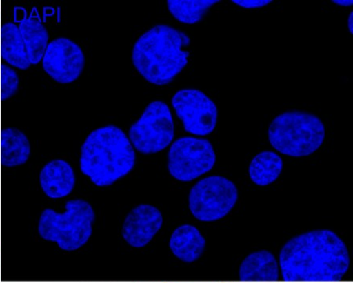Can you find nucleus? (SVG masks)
<instances>
[{
  "mask_svg": "<svg viewBox=\"0 0 353 283\" xmlns=\"http://www.w3.org/2000/svg\"><path fill=\"white\" fill-rule=\"evenodd\" d=\"M279 264L285 282H339L350 265L347 247L333 231L295 236L283 246Z\"/></svg>",
  "mask_w": 353,
  "mask_h": 283,
  "instance_id": "obj_1",
  "label": "nucleus"
},
{
  "mask_svg": "<svg viewBox=\"0 0 353 283\" xmlns=\"http://www.w3.org/2000/svg\"><path fill=\"white\" fill-rule=\"evenodd\" d=\"M190 44L185 33L167 25H158L140 36L132 50V63L149 83H171L188 64Z\"/></svg>",
  "mask_w": 353,
  "mask_h": 283,
  "instance_id": "obj_2",
  "label": "nucleus"
},
{
  "mask_svg": "<svg viewBox=\"0 0 353 283\" xmlns=\"http://www.w3.org/2000/svg\"><path fill=\"white\" fill-rule=\"evenodd\" d=\"M136 164V153L121 128L108 125L92 132L83 143L80 167L97 187H108L125 177Z\"/></svg>",
  "mask_w": 353,
  "mask_h": 283,
  "instance_id": "obj_3",
  "label": "nucleus"
},
{
  "mask_svg": "<svg viewBox=\"0 0 353 283\" xmlns=\"http://www.w3.org/2000/svg\"><path fill=\"white\" fill-rule=\"evenodd\" d=\"M325 128L319 118L310 112L290 111L274 118L268 138L277 151L290 157L309 156L325 140Z\"/></svg>",
  "mask_w": 353,
  "mask_h": 283,
  "instance_id": "obj_4",
  "label": "nucleus"
},
{
  "mask_svg": "<svg viewBox=\"0 0 353 283\" xmlns=\"http://www.w3.org/2000/svg\"><path fill=\"white\" fill-rule=\"evenodd\" d=\"M63 213L46 209L41 213L39 233L45 240L55 242L59 248L74 251L86 244L92 234L95 213L84 200H72L65 205Z\"/></svg>",
  "mask_w": 353,
  "mask_h": 283,
  "instance_id": "obj_5",
  "label": "nucleus"
},
{
  "mask_svg": "<svg viewBox=\"0 0 353 283\" xmlns=\"http://www.w3.org/2000/svg\"><path fill=\"white\" fill-rule=\"evenodd\" d=\"M238 200L236 185L222 176L201 180L191 189L189 208L194 217L203 222H214L226 217Z\"/></svg>",
  "mask_w": 353,
  "mask_h": 283,
  "instance_id": "obj_6",
  "label": "nucleus"
},
{
  "mask_svg": "<svg viewBox=\"0 0 353 283\" xmlns=\"http://www.w3.org/2000/svg\"><path fill=\"white\" fill-rule=\"evenodd\" d=\"M128 136L133 147L143 154L165 150L174 137L173 116L168 105L160 101L150 103L130 127Z\"/></svg>",
  "mask_w": 353,
  "mask_h": 283,
  "instance_id": "obj_7",
  "label": "nucleus"
},
{
  "mask_svg": "<svg viewBox=\"0 0 353 283\" xmlns=\"http://www.w3.org/2000/svg\"><path fill=\"white\" fill-rule=\"evenodd\" d=\"M216 153L205 138L181 137L173 143L168 153V171L178 181H194L215 166Z\"/></svg>",
  "mask_w": 353,
  "mask_h": 283,
  "instance_id": "obj_8",
  "label": "nucleus"
},
{
  "mask_svg": "<svg viewBox=\"0 0 353 283\" xmlns=\"http://www.w3.org/2000/svg\"><path fill=\"white\" fill-rule=\"evenodd\" d=\"M171 103L186 132L205 136L214 131L218 118L217 107L203 92L194 89L179 90Z\"/></svg>",
  "mask_w": 353,
  "mask_h": 283,
  "instance_id": "obj_9",
  "label": "nucleus"
},
{
  "mask_svg": "<svg viewBox=\"0 0 353 283\" xmlns=\"http://www.w3.org/2000/svg\"><path fill=\"white\" fill-rule=\"evenodd\" d=\"M41 61L46 73L63 85L79 79L85 65V56L80 46L67 38L52 41Z\"/></svg>",
  "mask_w": 353,
  "mask_h": 283,
  "instance_id": "obj_10",
  "label": "nucleus"
},
{
  "mask_svg": "<svg viewBox=\"0 0 353 283\" xmlns=\"http://www.w3.org/2000/svg\"><path fill=\"white\" fill-rule=\"evenodd\" d=\"M163 224V215L157 207L140 205L127 216L123 224L122 235L129 245L143 248L152 241Z\"/></svg>",
  "mask_w": 353,
  "mask_h": 283,
  "instance_id": "obj_11",
  "label": "nucleus"
},
{
  "mask_svg": "<svg viewBox=\"0 0 353 283\" xmlns=\"http://www.w3.org/2000/svg\"><path fill=\"white\" fill-rule=\"evenodd\" d=\"M40 185L46 196L58 199L65 198L74 190L76 177L69 163L55 159L41 169Z\"/></svg>",
  "mask_w": 353,
  "mask_h": 283,
  "instance_id": "obj_12",
  "label": "nucleus"
},
{
  "mask_svg": "<svg viewBox=\"0 0 353 283\" xmlns=\"http://www.w3.org/2000/svg\"><path fill=\"white\" fill-rule=\"evenodd\" d=\"M279 280L278 262L270 251L253 252L242 262L241 283H276Z\"/></svg>",
  "mask_w": 353,
  "mask_h": 283,
  "instance_id": "obj_13",
  "label": "nucleus"
},
{
  "mask_svg": "<svg viewBox=\"0 0 353 283\" xmlns=\"http://www.w3.org/2000/svg\"><path fill=\"white\" fill-rule=\"evenodd\" d=\"M206 241L194 226L184 224L174 231L170 240L173 254L185 262H194L204 253Z\"/></svg>",
  "mask_w": 353,
  "mask_h": 283,
  "instance_id": "obj_14",
  "label": "nucleus"
},
{
  "mask_svg": "<svg viewBox=\"0 0 353 283\" xmlns=\"http://www.w3.org/2000/svg\"><path fill=\"white\" fill-rule=\"evenodd\" d=\"M30 144L27 136L17 128H4L1 132V164L5 167L21 166L28 161Z\"/></svg>",
  "mask_w": 353,
  "mask_h": 283,
  "instance_id": "obj_15",
  "label": "nucleus"
},
{
  "mask_svg": "<svg viewBox=\"0 0 353 283\" xmlns=\"http://www.w3.org/2000/svg\"><path fill=\"white\" fill-rule=\"evenodd\" d=\"M19 32L23 41L30 63L37 65L43 59L48 48L49 34L45 25L34 18L24 19L19 24Z\"/></svg>",
  "mask_w": 353,
  "mask_h": 283,
  "instance_id": "obj_16",
  "label": "nucleus"
},
{
  "mask_svg": "<svg viewBox=\"0 0 353 283\" xmlns=\"http://www.w3.org/2000/svg\"><path fill=\"white\" fill-rule=\"evenodd\" d=\"M1 56L9 65L27 70L31 64L18 25L6 23L1 28Z\"/></svg>",
  "mask_w": 353,
  "mask_h": 283,
  "instance_id": "obj_17",
  "label": "nucleus"
},
{
  "mask_svg": "<svg viewBox=\"0 0 353 283\" xmlns=\"http://www.w3.org/2000/svg\"><path fill=\"white\" fill-rule=\"evenodd\" d=\"M283 168V159L279 154L263 151L252 159L248 169L249 176L256 185L266 187L276 181Z\"/></svg>",
  "mask_w": 353,
  "mask_h": 283,
  "instance_id": "obj_18",
  "label": "nucleus"
},
{
  "mask_svg": "<svg viewBox=\"0 0 353 283\" xmlns=\"http://www.w3.org/2000/svg\"><path fill=\"white\" fill-rule=\"evenodd\" d=\"M219 0H168V8L179 22L193 25L201 21Z\"/></svg>",
  "mask_w": 353,
  "mask_h": 283,
  "instance_id": "obj_19",
  "label": "nucleus"
},
{
  "mask_svg": "<svg viewBox=\"0 0 353 283\" xmlns=\"http://www.w3.org/2000/svg\"><path fill=\"white\" fill-rule=\"evenodd\" d=\"M19 77L12 68L3 64L1 66V98L2 101L12 98L18 92Z\"/></svg>",
  "mask_w": 353,
  "mask_h": 283,
  "instance_id": "obj_20",
  "label": "nucleus"
},
{
  "mask_svg": "<svg viewBox=\"0 0 353 283\" xmlns=\"http://www.w3.org/2000/svg\"><path fill=\"white\" fill-rule=\"evenodd\" d=\"M232 3L246 9L261 8L272 3V0H233Z\"/></svg>",
  "mask_w": 353,
  "mask_h": 283,
  "instance_id": "obj_21",
  "label": "nucleus"
},
{
  "mask_svg": "<svg viewBox=\"0 0 353 283\" xmlns=\"http://www.w3.org/2000/svg\"><path fill=\"white\" fill-rule=\"evenodd\" d=\"M333 3L341 7L352 6V0H334Z\"/></svg>",
  "mask_w": 353,
  "mask_h": 283,
  "instance_id": "obj_22",
  "label": "nucleus"
},
{
  "mask_svg": "<svg viewBox=\"0 0 353 283\" xmlns=\"http://www.w3.org/2000/svg\"><path fill=\"white\" fill-rule=\"evenodd\" d=\"M347 27H349L350 32L351 34H353V12H352L347 20Z\"/></svg>",
  "mask_w": 353,
  "mask_h": 283,
  "instance_id": "obj_23",
  "label": "nucleus"
}]
</instances>
